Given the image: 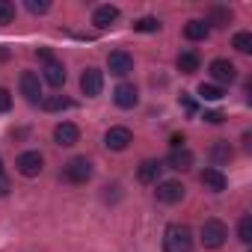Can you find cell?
Instances as JSON below:
<instances>
[{
  "label": "cell",
  "mask_w": 252,
  "mask_h": 252,
  "mask_svg": "<svg viewBox=\"0 0 252 252\" xmlns=\"http://www.w3.org/2000/svg\"><path fill=\"white\" fill-rule=\"evenodd\" d=\"M163 249L166 252H193V231H190V225L172 222L163 231Z\"/></svg>",
  "instance_id": "6da1fadb"
},
{
  "label": "cell",
  "mask_w": 252,
  "mask_h": 252,
  "mask_svg": "<svg viewBox=\"0 0 252 252\" xmlns=\"http://www.w3.org/2000/svg\"><path fill=\"white\" fill-rule=\"evenodd\" d=\"M225 237H228V228H225L222 220H205L202 222V243H205V249H220L225 243Z\"/></svg>",
  "instance_id": "7a4b0ae2"
},
{
  "label": "cell",
  "mask_w": 252,
  "mask_h": 252,
  "mask_svg": "<svg viewBox=\"0 0 252 252\" xmlns=\"http://www.w3.org/2000/svg\"><path fill=\"white\" fill-rule=\"evenodd\" d=\"M63 178L71 181V184H86L92 178V163L86 158H71L65 166H63Z\"/></svg>",
  "instance_id": "3957f363"
},
{
  "label": "cell",
  "mask_w": 252,
  "mask_h": 252,
  "mask_svg": "<svg viewBox=\"0 0 252 252\" xmlns=\"http://www.w3.org/2000/svg\"><path fill=\"white\" fill-rule=\"evenodd\" d=\"M107 68H110V74L125 77V74L134 71V57H131L128 51H113V54L107 57Z\"/></svg>",
  "instance_id": "277c9868"
},
{
  "label": "cell",
  "mask_w": 252,
  "mask_h": 252,
  "mask_svg": "<svg viewBox=\"0 0 252 252\" xmlns=\"http://www.w3.org/2000/svg\"><path fill=\"white\" fill-rule=\"evenodd\" d=\"M15 166H18V172H21V175L36 178V175L42 172V166H45V158H42L39 152H24V155H18Z\"/></svg>",
  "instance_id": "5b68a950"
},
{
  "label": "cell",
  "mask_w": 252,
  "mask_h": 252,
  "mask_svg": "<svg viewBox=\"0 0 252 252\" xmlns=\"http://www.w3.org/2000/svg\"><path fill=\"white\" fill-rule=\"evenodd\" d=\"M77 140H80V128H77V125H71V122H60L57 128H54V143H57V146L71 149V146H77Z\"/></svg>",
  "instance_id": "8992f818"
},
{
  "label": "cell",
  "mask_w": 252,
  "mask_h": 252,
  "mask_svg": "<svg viewBox=\"0 0 252 252\" xmlns=\"http://www.w3.org/2000/svg\"><path fill=\"white\" fill-rule=\"evenodd\" d=\"M101 89H104V74L98 68H86L80 74V92L86 98H95V95H101Z\"/></svg>",
  "instance_id": "52a82bcc"
},
{
  "label": "cell",
  "mask_w": 252,
  "mask_h": 252,
  "mask_svg": "<svg viewBox=\"0 0 252 252\" xmlns=\"http://www.w3.org/2000/svg\"><path fill=\"white\" fill-rule=\"evenodd\" d=\"M158 202H163V205H175V202H181L184 199V184L181 181H158Z\"/></svg>",
  "instance_id": "ba28073f"
},
{
  "label": "cell",
  "mask_w": 252,
  "mask_h": 252,
  "mask_svg": "<svg viewBox=\"0 0 252 252\" xmlns=\"http://www.w3.org/2000/svg\"><path fill=\"white\" fill-rule=\"evenodd\" d=\"M208 71H211V77L217 80V86L237 80V68H234V63H228V60H214V63L208 65Z\"/></svg>",
  "instance_id": "9c48e42d"
},
{
  "label": "cell",
  "mask_w": 252,
  "mask_h": 252,
  "mask_svg": "<svg viewBox=\"0 0 252 252\" xmlns=\"http://www.w3.org/2000/svg\"><path fill=\"white\" fill-rule=\"evenodd\" d=\"M21 95L30 101V104H39L42 101V80L36 71H24L21 74Z\"/></svg>",
  "instance_id": "30bf717a"
},
{
  "label": "cell",
  "mask_w": 252,
  "mask_h": 252,
  "mask_svg": "<svg viewBox=\"0 0 252 252\" xmlns=\"http://www.w3.org/2000/svg\"><path fill=\"white\" fill-rule=\"evenodd\" d=\"M113 101H116L122 110H131V107H137L140 92H137V86H134V83H119V86L113 89Z\"/></svg>",
  "instance_id": "8fae6325"
},
{
  "label": "cell",
  "mask_w": 252,
  "mask_h": 252,
  "mask_svg": "<svg viewBox=\"0 0 252 252\" xmlns=\"http://www.w3.org/2000/svg\"><path fill=\"white\" fill-rule=\"evenodd\" d=\"M104 143H107V149H113V152H125V149L134 143V137H131L128 128H110V131L104 134Z\"/></svg>",
  "instance_id": "7c38bea8"
},
{
  "label": "cell",
  "mask_w": 252,
  "mask_h": 252,
  "mask_svg": "<svg viewBox=\"0 0 252 252\" xmlns=\"http://www.w3.org/2000/svg\"><path fill=\"white\" fill-rule=\"evenodd\" d=\"M119 21V9L113 6V3H104V6H98L95 12H92V24L98 27V30H107V27H113Z\"/></svg>",
  "instance_id": "4fadbf2b"
},
{
  "label": "cell",
  "mask_w": 252,
  "mask_h": 252,
  "mask_svg": "<svg viewBox=\"0 0 252 252\" xmlns=\"http://www.w3.org/2000/svg\"><path fill=\"white\" fill-rule=\"evenodd\" d=\"M166 163H169V169H175V172H187V169L193 166V152H190V149H172L169 158H166Z\"/></svg>",
  "instance_id": "5bb4252c"
},
{
  "label": "cell",
  "mask_w": 252,
  "mask_h": 252,
  "mask_svg": "<svg viewBox=\"0 0 252 252\" xmlns=\"http://www.w3.org/2000/svg\"><path fill=\"white\" fill-rule=\"evenodd\" d=\"M160 163L158 160H143L140 163V169H137V181L140 184H158L160 181Z\"/></svg>",
  "instance_id": "9a60e30c"
},
{
  "label": "cell",
  "mask_w": 252,
  "mask_h": 252,
  "mask_svg": "<svg viewBox=\"0 0 252 252\" xmlns=\"http://www.w3.org/2000/svg\"><path fill=\"white\" fill-rule=\"evenodd\" d=\"M199 181H202L208 190H214V193H222V190H225V175H222L217 166H208V169L199 175Z\"/></svg>",
  "instance_id": "2e32d148"
},
{
  "label": "cell",
  "mask_w": 252,
  "mask_h": 252,
  "mask_svg": "<svg viewBox=\"0 0 252 252\" xmlns=\"http://www.w3.org/2000/svg\"><path fill=\"white\" fill-rule=\"evenodd\" d=\"M42 77H45V83H51V86H57V89H60V86L65 83V68H63V63H57V60H54V63H48V65H45V71H42Z\"/></svg>",
  "instance_id": "e0dca14e"
},
{
  "label": "cell",
  "mask_w": 252,
  "mask_h": 252,
  "mask_svg": "<svg viewBox=\"0 0 252 252\" xmlns=\"http://www.w3.org/2000/svg\"><path fill=\"white\" fill-rule=\"evenodd\" d=\"M208 33H211V27H208V21H187V27H184V36L190 39V42H202V39H208Z\"/></svg>",
  "instance_id": "ac0fdd59"
},
{
  "label": "cell",
  "mask_w": 252,
  "mask_h": 252,
  "mask_svg": "<svg viewBox=\"0 0 252 252\" xmlns=\"http://www.w3.org/2000/svg\"><path fill=\"white\" fill-rule=\"evenodd\" d=\"M231 158H234V152H231V146H228L225 140H217V143L211 146V160H214L217 166H220V163H228Z\"/></svg>",
  "instance_id": "d6986e66"
},
{
  "label": "cell",
  "mask_w": 252,
  "mask_h": 252,
  "mask_svg": "<svg viewBox=\"0 0 252 252\" xmlns=\"http://www.w3.org/2000/svg\"><path fill=\"white\" fill-rule=\"evenodd\" d=\"M199 54L196 51H184V54H178V71H184V74H193V71H199Z\"/></svg>",
  "instance_id": "ffe728a7"
},
{
  "label": "cell",
  "mask_w": 252,
  "mask_h": 252,
  "mask_svg": "<svg viewBox=\"0 0 252 252\" xmlns=\"http://www.w3.org/2000/svg\"><path fill=\"white\" fill-rule=\"evenodd\" d=\"M68 107H71V101L65 95H45L42 98V110H48V113H60V110H68Z\"/></svg>",
  "instance_id": "44dd1931"
},
{
  "label": "cell",
  "mask_w": 252,
  "mask_h": 252,
  "mask_svg": "<svg viewBox=\"0 0 252 252\" xmlns=\"http://www.w3.org/2000/svg\"><path fill=\"white\" fill-rule=\"evenodd\" d=\"M231 48L240 51V54H252V33H234Z\"/></svg>",
  "instance_id": "7402d4cb"
},
{
  "label": "cell",
  "mask_w": 252,
  "mask_h": 252,
  "mask_svg": "<svg viewBox=\"0 0 252 252\" xmlns=\"http://www.w3.org/2000/svg\"><path fill=\"white\" fill-rule=\"evenodd\" d=\"M237 237H240L243 243H252V217H249V214L240 217V222H237Z\"/></svg>",
  "instance_id": "603a6c76"
},
{
  "label": "cell",
  "mask_w": 252,
  "mask_h": 252,
  "mask_svg": "<svg viewBox=\"0 0 252 252\" xmlns=\"http://www.w3.org/2000/svg\"><path fill=\"white\" fill-rule=\"evenodd\" d=\"M199 95H202L205 101H220V98H222V86H217V83H202V86H199Z\"/></svg>",
  "instance_id": "cb8c5ba5"
},
{
  "label": "cell",
  "mask_w": 252,
  "mask_h": 252,
  "mask_svg": "<svg viewBox=\"0 0 252 252\" xmlns=\"http://www.w3.org/2000/svg\"><path fill=\"white\" fill-rule=\"evenodd\" d=\"M15 21V6L9 3V0H0V27H6Z\"/></svg>",
  "instance_id": "d4e9b609"
},
{
  "label": "cell",
  "mask_w": 252,
  "mask_h": 252,
  "mask_svg": "<svg viewBox=\"0 0 252 252\" xmlns=\"http://www.w3.org/2000/svg\"><path fill=\"white\" fill-rule=\"evenodd\" d=\"M228 21H231V12L228 9H222V6H214L211 9V24L214 27H225Z\"/></svg>",
  "instance_id": "484cf974"
},
{
  "label": "cell",
  "mask_w": 252,
  "mask_h": 252,
  "mask_svg": "<svg viewBox=\"0 0 252 252\" xmlns=\"http://www.w3.org/2000/svg\"><path fill=\"white\" fill-rule=\"evenodd\" d=\"M134 30H140V33H158L160 30V21L158 18H140L134 24Z\"/></svg>",
  "instance_id": "4316f807"
},
{
  "label": "cell",
  "mask_w": 252,
  "mask_h": 252,
  "mask_svg": "<svg viewBox=\"0 0 252 252\" xmlns=\"http://www.w3.org/2000/svg\"><path fill=\"white\" fill-rule=\"evenodd\" d=\"M27 9H30L33 15H45V12L51 9V3H48V0H27Z\"/></svg>",
  "instance_id": "83f0119b"
},
{
  "label": "cell",
  "mask_w": 252,
  "mask_h": 252,
  "mask_svg": "<svg viewBox=\"0 0 252 252\" xmlns=\"http://www.w3.org/2000/svg\"><path fill=\"white\" fill-rule=\"evenodd\" d=\"M9 107H12V95H9V89L0 86V113H6Z\"/></svg>",
  "instance_id": "f1b7e54d"
},
{
  "label": "cell",
  "mask_w": 252,
  "mask_h": 252,
  "mask_svg": "<svg viewBox=\"0 0 252 252\" xmlns=\"http://www.w3.org/2000/svg\"><path fill=\"white\" fill-rule=\"evenodd\" d=\"M222 119H225V116H222V113H217V110L205 113V122H208V125H222Z\"/></svg>",
  "instance_id": "f546056e"
},
{
  "label": "cell",
  "mask_w": 252,
  "mask_h": 252,
  "mask_svg": "<svg viewBox=\"0 0 252 252\" xmlns=\"http://www.w3.org/2000/svg\"><path fill=\"white\" fill-rule=\"evenodd\" d=\"M36 57H39V60H42L45 65H48V63H54V54H51L48 48H39V51H36Z\"/></svg>",
  "instance_id": "4dcf8cb0"
},
{
  "label": "cell",
  "mask_w": 252,
  "mask_h": 252,
  "mask_svg": "<svg viewBox=\"0 0 252 252\" xmlns=\"http://www.w3.org/2000/svg\"><path fill=\"white\" fill-rule=\"evenodd\" d=\"M9 193V178L3 175V166H0V196H6Z\"/></svg>",
  "instance_id": "1f68e13d"
},
{
  "label": "cell",
  "mask_w": 252,
  "mask_h": 252,
  "mask_svg": "<svg viewBox=\"0 0 252 252\" xmlns=\"http://www.w3.org/2000/svg\"><path fill=\"white\" fill-rule=\"evenodd\" d=\"M181 107H184V110H187L190 116L196 113V104H193V98H187V95H181Z\"/></svg>",
  "instance_id": "d6a6232c"
},
{
  "label": "cell",
  "mask_w": 252,
  "mask_h": 252,
  "mask_svg": "<svg viewBox=\"0 0 252 252\" xmlns=\"http://www.w3.org/2000/svg\"><path fill=\"white\" fill-rule=\"evenodd\" d=\"M172 149H184V137H181V134L172 137Z\"/></svg>",
  "instance_id": "836d02e7"
},
{
  "label": "cell",
  "mask_w": 252,
  "mask_h": 252,
  "mask_svg": "<svg viewBox=\"0 0 252 252\" xmlns=\"http://www.w3.org/2000/svg\"><path fill=\"white\" fill-rule=\"evenodd\" d=\"M0 60H9V51L6 48H0Z\"/></svg>",
  "instance_id": "e575fe53"
}]
</instances>
